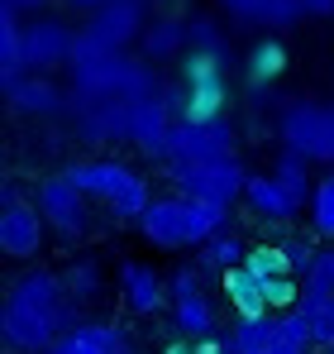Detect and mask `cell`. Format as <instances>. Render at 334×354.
Wrapping results in <instances>:
<instances>
[{
	"label": "cell",
	"mask_w": 334,
	"mask_h": 354,
	"mask_svg": "<svg viewBox=\"0 0 334 354\" xmlns=\"http://www.w3.org/2000/svg\"><path fill=\"white\" fill-rule=\"evenodd\" d=\"M311 350H315V340H311L306 311H301V306L277 311V326H273V345H268V354H311Z\"/></svg>",
	"instance_id": "21"
},
{
	"label": "cell",
	"mask_w": 334,
	"mask_h": 354,
	"mask_svg": "<svg viewBox=\"0 0 334 354\" xmlns=\"http://www.w3.org/2000/svg\"><path fill=\"white\" fill-rule=\"evenodd\" d=\"M234 153V129L229 120H177L172 124V144H167V163H206V158H229Z\"/></svg>",
	"instance_id": "7"
},
{
	"label": "cell",
	"mask_w": 334,
	"mask_h": 354,
	"mask_svg": "<svg viewBox=\"0 0 334 354\" xmlns=\"http://www.w3.org/2000/svg\"><path fill=\"white\" fill-rule=\"evenodd\" d=\"M286 254H291V268H296V273H306V268H311V263H315V254H320V249H315V244H311V239H286Z\"/></svg>",
	"instance_id": "34"
},
{
	"label": "cell",
	"mask_w": 334,
	"mask_h": 354,
	"mask_svg": "<svg viewBox=\"0 0 334 354\" xmlns=\"http://www.w3.org/2000/svg\"><path fill=\"white\" fill-rule=\"evenodd\" d=\"M224 216L229 206H215V201H201V196H186V230H191V244H206L224 230Z\"/></svg>",
	"instance_id": "26"
},
{
	"label": "cell",
	"mask_w": 334,
	"mask_h": 354,
	"mask_svg": "<svg viewBox=\"0 0 334 354\" xmlns=\"http://www.w3.org/2000/svg\"><path fill=\"white\" fill-rule=\"evenodd\" d=\"M86 34H91L101 48L119 53L124 44H134V39L144 34V10H139V0H110V5H101L96 19L86 24Z\"/></svg>",
	"instance_id": "16"
},
{
	"label": "cell",
	"mask_w": 334,
	"mask_h": 354,
	"mask_svg": "<svg viewBox=\"0 0 334 354\" xmlns=\"http://www.w3.org/2000/svg\"><path fill=\"white\" fill-rule=\"evenodd\" d=\"M119 297H124V306H129L134 316H158L167 306V297H172V288L163 283V273H158L153 263L129 259V263L119 268Z\"/></svg>",
	"instance_id": "14"
},
{
	"label": "cell",
	"mask_w": 334,
	"mask_h": 354,
	"mask_svg": "<svg viewBox=\"0 0 334 354\" xmlns=\"http://www.w3.org/2000/svg\"><path fill=\"white\" fill-rule=\"evenodd\" d=\"M306 15H334V0H306Z\"/></svg>",
	"instance_id": "36"
},
{
	"label": "cell",
	"mask_w": 334,
	"mask_h": 354,
	"mask_svg": "<svg viewBox=\"0 0 334 354\" xmlns=\"http://www.w3.org/2000/svg\"><path fill=\"white\" fill-rule=\"evenodd\" d=\"M72 82H77V96L81 101H96V96H124V101H144L158 91L153 82V67L134 58H119V53H106V58L86 62V67H72Z\"/></svg>",
	"instance_id": "3"
},
{
	"label": "cell",
	"mask_w": 334,
	"mask_h": 354,
	"mask_svg": "<svg viewBox=\"0 0 334 354\" xmlns=\"http://www.w3.org/2000/svg\"><path fill=\"white\" fill-rule=\"evenodd\" d=\"M191 53H224V34L215 19H191Z\"/></svg>",
	"instance_id": "33"
},
{
	"label": "cell",
	"mask_w": 334,
	"mask_h": 354,
	"mask_svg": "<svg viewBox=\"0 0 334 354\" xmlns=\"http://www.w3.org/2000/svg\"><path fill=\"white\" fill-rule=\"evenodd\" d=\"M301 311L311 321L315 354H330L334 350V292H301Z\"/></svg>",
	"instance_id": "23"
},
{
	"label": "cell",
	"mask_w": 334,
	"mask_h": 354,
	"mask_svg": "<svg viewBox=\"0 0 334 354\" xmlns=\"http://www.w3.org/2000/svg\"><path fill=\"white\" fill-rule=\"evenodd\" d=\"M311 230L320 239H334V173H325L311 192Z\"/></svg>",
	"instance_id": "28"
},
{
	"label": "cell",
	"mask_w": 334,
	"mask_h": 354,
	"mask_svg": "<svg viewBox=\"0 0 334 354\" xmlns=\"http://www.w3.org/2000/svg\"><path fill=\"white\" fill-rule=\"evenodd\" d=\"M39 354H72V345H67V340H57V345H48V350H39Z\"/></svg>",
	"instance_id": "38"
},
{
	"label": "cell",
	"mask_w": 334,
	"mask_h": 354,
	"mask_svg": "<svg viewBox=\"0 0 334 354\" xmlns=\"http://www.w3.org/2000/svg\"><path fill=\"white\" fill-rule=\"evenodd\" d=\"M62 283H67L72 301H91V297L101 292V263H96V259H77V263L62 273Z\"/></svg>",
	"instance_id": "31"
},
{
	"label": "cell",
	"mask_w": 334,
	"mask_h": 354,
	"mask_svg": "<svg viewBox=\"0 0 334 354\" xmlns=\"http://www.w3.org/2000/svg\"><path fill=\"white\" fill-rule=\"evenodd\" d=\"M306 168H311V158H306V153H296V149H286V153L277 158V168H273V173H277L282 182H286V187H291V192L311 206V192H315V187H311V173H306Z\"/></svg>",
	"instance_id": "30"
},
{
	"label": "cell",
	"mask_w": 334,
	"mask_h": 354,
	"mask_svg": "<svg viewBox=\"0 0 334 354\" xmlns=\"http://www.w3.org/2000/svg\"><path fill=\"white\" fill-rule=\"evenodd\" d=\"M163 354H224V340L220 335H210V340H177Z\"/></svg>",
	"instance_id": "35"
},
{
	"label": "cell",
	"mask_w": 334,
	"mask_h": 354,
	"mask_svg": "<svg viewBox=\"0 0 334 354\" xmlns=\"http://www.w3.org/2000/svg\"><path fill=\"white\" fill-rule=\"evenodd\" d=\"M72 330V292L53 268H29L10 283L0 306V340L14 354H39Z\"/></svg>",
	"instance_id": "1"
},
{
	"label": "cell",
	"mask_w": 334,
	"mask_h": 354,
	"mask_svg": "<svg viewBox=\"0 0 334 354\" xmlns=\"http://www.w3.org/2000/svg\"><path fill=\"white\" fill-rule=\"evenodd\" d=\"M72 48H77V34L57 19H34L24 24V67L29 72H48L57 62H72Z\"/></svg>",
	"instance_id": "11"
},
{
	"label": "cell",
	"mask_w": 334,
	"mask_h": 354,
	"mask_svg": "<svg viewBox=\"0 0 334 354\" xmlns=\"http://www.w3.org/2000/svg\"><path fill=\"white\" fill-rule=\"evenodd\" d=\"M172 106L167 96H144L134 101V124H129V144L144 153V158H167V144H172Z\"/></svg>",
	"instance_id": "9"
},
{
	"label": "cell",
	"mask_w": 334,
	"mask_h": 354,
	"mask_svg": "<svg viewBox=\"0 0 334 354\" xmlns=\"http://www.w3.org/2000/svg\"><path fill=\"white\" fill-rule=\"evenodd\" d=\"M244 263H248V268H253L263 283H268V278H282V273H296V268H291V254H286V244H253Z\"/></svg>",
	"instance_id": "29"
},
{
	"label": "cell",
	"mask_w": 334,
	"mask_h": 354,
	"mask_svg": "<svg viewBox=\"0 0 334 354\" xmlns=\"http://www.w3.org/2000/svg\"><path fill=\"white\" fill-rule=\"evenodd\" d=\"M67 177L91 196V201H106L119 221H139L148 206H153V192H148V182L134 173V168H124V163H115V158H91V163H72Z\"/></svg>",
	"instance_id": "2"
},
{
	"label": "cell",
	"mask_w": 334,
	"mask_h": 354,
	"mask_svg": "<svg viewBox=\"0 0 334 354\" xmlns=\"http://www.w3.org/2000/svg\"><path fill=\"white\" fill-rule=\"evenodd\" d=\"M273 326H277L273 311H268V316H239L234 330H229V345H234L239 354H268V345H273Z\"/></svg>",
	"instance_id": "25"
},
{
	"label": "cell",
	"mask_w": 334,
	"mask_h": 354,
	"mask_svg": "<svg viewBox=\"0 0 334 354\" xmlns=\"http://www.w3.org/2000/svg\"><path fill=\"white\" fill-rule=\"evenodd\" d=\"M224 101H229V82H224L220 53H191L186 58L181 115L186 120H215V115H224Z\"/></svg>",
	"instance_id": "8"
},
{
	"label": "cell",
	"mask_w": 334,
	"mask_h": 354,
	"mask_svg": "<svg viewBox=\"0 0 334 354\" xmlns=\"http://www.w3.org/2000/svg\"><path fill=\"white\" fill-rule=\"evenodd\" d=\"M220 5L248 24H273V29H291L306 15V0H220Z\"/></svg>",
	"instance_id": "20"
},
{
	"label": "cell",
	"mask_w": 334,
	"mask_h": 354,
	"mask_svg": "<svg viewBox=\"0 0 334 354\" xmlns=\"http://www.w3.org/2000/svg\"><path fill=\"white\" fill-rule=\"evenodd\" d=\"M282 72H286V48H282L277 39H263V44L248 53V82L263 86V82H273Z\"/></svg>",
	"instance_id": "27"
},
{
	"label": "cell",
	"mask_w": 334,
	"mask_h": 354,
	"mask_svg": "<svg viewBox=\"0 0 334 354\" xmlns=\"http://www.w3.org/2000/svg\"><path fill=\"white\" fill-rule=\"evenodd\" d=\"M86 201H91V196H86L67 173L43 177V182H39V196H34V206L43 211L48 230L62 235L67 244H77V239L91 230V211H86Z\"/></svg>",
	"instance_id": "6"
},
{
	"label": "cell",
	"mask_w": 334,
	"mask_h": 354,
	"mask_svg": "<svg viewBox=\"0 0 334 354\" xmlns=\"http://www.w3.org/2000/svg\"><path fill=\"white\" fill-rule=\"evenodd\" d=\"M301 283H306V292H334V249L315 254V263L301 273Z\"/></svg>",
	"instance_id": "32"
},
{
	"label": "cell",
	"mask_w": 334,
	"mask_h": 354,
	"mask_svg": "<svg viewBox=\"0 0 334 354\" xmlns=\"http://www.w3.org/2000/svg\"><path fill=\"white\" fill-rule=\"evenodd\" d=\"M224 283V301L234 306V316H268L273 306H268V288H263V278L248 268V263H239V268H229L220 273Z\"/></svg>",
	"instance_id": "18"
},
{
	"label": "cell",
	"mask_w": 334,
	"mask_h": 354,
	"mask_svg": "<svg viewBox=\"0 0 334 354\" xmlns=\"http://www.w3.org/2000/svg\"><path fill=\"white\" fill-rule=\"evenodd\" d=\"M77 124H81V139H91V144L129 139V124H134V101H124V96H96V101H81Z\"/></svg>",
	"instance_id": "12"
},
{
	"label": "cell",
	"mask_w": 334,
	"mask_h": 354,
	"mask_svg": "<svg viewBox=\"0 0 334 354\" xmlns=\"http://www.w3.org/2000/svg\"><path fill=\"white\" fill-rule=\"evenodd\" d=\"M43 235H48V221L39 206H29V201L0 206V249L10 259H34L43 249Z\"/></svg>",
	"instance_id": "10"
},
{
	"label": "cell",
	"mask_w": 334,
	"mask_h": 354,
	"mask_svg": "<svg viewBox=\"0 0 334 354\" xmlns=\"http://www.w3.org/2000/svg\"><path fill=\"white\" fill-rule=\"evenodd\" d=\"M244 201H248V211L258 216V221H268V225H286L306 201L282 182L277 173H258L248 177V187H244Z\"/></svg>",
	"instance_id": "15"
},
{
	"label": "cell",
	"mask_w": 334,
	"mask_h": 354,
	"mask_svg": "<svg viewBox=\"0 0 334 354\" xmlns=\"http://www.w3.org/2000/svg\"><path fill=\"white\" fill-rule=\"evenodd\" d=\"M282 139H286V149L306 153L311 163H330L334 168V106L291 101L282 111Z\"/></svg>",
	"instance_id": "5"
},
{
	"label": "cell",
	"mask_w": 334,
	"mask_h": 354,
	"mask_svg": "<svg viewBox=\"0 0 334 354\" xmlns=\"http://www.w3.org/2000/svg\"><path fill=\"white\" fill-rule=\"evenodd\" d=\"M5 91H10L14 111H29V115H57V111H62V91H57L53 82H43L39 72H29V77H24V72L10 77Z\"/></svg>",
	"instance_id": "19"
},
{
	"label": "cell",
	"mask_w": 334,
	"mask_h": 354,
	"mask_svg": "<svg viewBox=\"0 0 334 354\" xmlns=\"http://www.w3.org/2000/svg\"><path fill=\"white\" fill-rule=\"evenodd\" d=\"M330 354H334V350H330Z\"/></svg>",
	"instance_id": "40"
},
{
	"label": "cell",
	"mask_w": 334,
	"mask_h": 354,
	"mask_svg": "<svg viewBox=\"0 0 334 354\" xmlns=\"http://www.w3.org/2000/svg\"><path fill=\"white\" fill-rule=\"evenodd\" d=\"M172 182L181 196H201V201H215V206H234L248 187L244 163L229 153V158H206V163H172Z\"/></svg>",
	"instance_id": "4"
},
{
	"label": "cell",
	"mask_w": 334,
	"mask_h": 354,
	"mask_svg": "<svg viewBox=\"0 0 334 354\" xmlns=\"http://www.w3.org/2000/svg\"><path fill=\"white\" fill-rule=\"evenodd\" d=\"M144 48H148V58H172V53H181V48H191V24L186 19H153V29L144 34Z\"/></svg>",
	"instance_id": "24"
},
{
	"label": "cell",
	"mask_w": 334,
	"mask_h": 354,
	"mask_svg": "<svg viewBox=\"0 0 334 354\" xmlns=\"http://www.w3.org/2000/svg\"><path fill=\"white\" fill-rule=\"evenodd\" d=\"M248 249H253V244H244L234 230H220L215 239L201 244V263H196V268H206V273H229V268H239V263L248 259Z\"/></svg>",
	"instance_id": "22"
},
{
	"label": "cell",
	"mask_w": 334,
	"mask_h": 354,
	"mask_svg": "<svg viewBox=\"0 0 334 354\" xmlns=\"http://www.w3.org/2000/svg\"><path fill=\"white\" fill-rule=\"evenodd\" d=\"M172 326L181 340H210L215 335V306L206 288H191V292H172Z\"/></svg>",
	"instance_id": "17"
},
{
	"label": "cell",
	"mask_w": 334,
	"mask_h": 354,
	"mask_svg": "<svg viewBox=\"0 0 334 354\" xmlns=\"http://www.w3.org/2000/svg\"><path fill=\"white\" fill-rule=\"evenodd\" d=\"M72 5H81V10H101V5H110V0H72Z\"/></svg>",
	"instance_id": "39"
},
{
	"label": "cell",
	"mask_w": 334,
	"mask_h": 354,
	"mask_svg": "<svg viewBox=\"0 0 334 354\" xmlns=\"http://www.w3.org/2000/svg\"><path fill=\"white\" fill-rule=\"evenodd\" d=\"M139 235L153 249H186L191 230H186V196H153V206L139 216Z\"/></svg>",
	"instance_id": "13"
},
{
	"label": "cell",
	"mask_w": 334,
	"mask_h": 354,
	"mask_svg": "<svg viewBox=\"0 0 334 354\" xmlns=\"http://www.w3.org/2000/svg\"><path fill=\"white\" fill-rule=\"evenodd\" d=\"M0 5H5V10H39L43 0H0Z\"/></svg>",
	"instance_id": "37"
}]
</instances>
